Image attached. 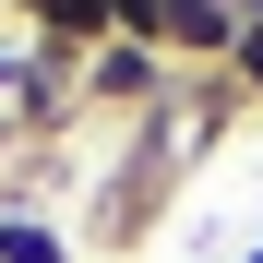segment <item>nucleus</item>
<instances>
[{
    "label": "nucleus",
    "mask_w": 263,
    "mask_h": 263,
    "mask_svg": "<svg viewBox=\"0 0 263 263\" xmlns=\"http://www.w3.org/2000/svg\"><path fill=\"white\" fill-rule=\"evenodd\" d=\"M228 96H239V108H263V12L239 24V48H228Z\"/></svg>",
    "instance_id": "20e7f679"
},
{
    "label": "nucleus",
    "mask_w": 263,
    "mask_h": 263,
    "mask_svg": "<svg viewBox=\"0 0 263 263\" xmlns=\"http://www.w3.org/2000/svg\"><path fill=\"white\" fill-rule=\"evenodd\" d=\"M0 263H84L60 215H36V203H0Z\"/></svg>",
    "instance_id": "7ed1b4c3"
},
{
    "label": "nucleus",
    "mask_w": 263,
    "mask_h": 263,
    "mask_svg": "<svg viewBox=\"0 0 263 263\" xmlns=\"http://www.w3.org/2000/svg\"><path fill=\"white\" fill-rule=\"evenodd\" d=\"M167 96H180V72H167L144 36H108V48H84V108H108V120H156Z\"/></svg>",
    "instance_id": "f03ea898"
},
{
    "label": "nucleus",
    "mask_w": 263,
    "mask_h": 263,
    "mask_svg": "<svg viewBox=\"0 0 263 263\" xmlns=\"http://www.w3.org/2000/svg\"><path fill=\"white\" fill-rule=\"evenodd\" d=\"M239 263H263V239H251V251H239Z\"/></svg>",
    "instance_id": "39448f33"
},
{
    "label": "nucleus",
    "mask_w": 263,
    "mask_h": 263,
    "mask_svg": "<svg viewBox=\"0 0 263 263\" xmlns=\"http://www.w3.org/2000/svg\"><path fill=\"white\" fill-rule=\"evenodd\" d=\"M0 24H12V12H0Z\"/></svg>",
    "instance_id": "423d86ee"
},
{
    "label": "nucleus",
    "mask_w": 263,
    "mask_h": 263,
    "mask_svg": "<svg viewBox=\"0 0 263 263\" xmlns=\"http://www.w3.org/2000/svg\"><path fill=\"white\" fill-rule=\"evenodd\" d=\"M251 12H263V0H251Z\"/></svg>",
    "instance_id": "0eeeda50"
},
{
    "label": "nucleus",
    "mask_w": 263,
    "mask_h": 263,
    "mask_svg": "<svg viewBox=\"0 0 263 263\" xmlns=\"http://www.w3.org/2000/svg\"><path fill=\"white\" fill-rule=\"evenodd\" d=\"M239 24H251V0H156L144 48H156L167 72H228V48H239Z\"/></svg>",
    "instance_id": "f257e3e1"
}]
</instances>
